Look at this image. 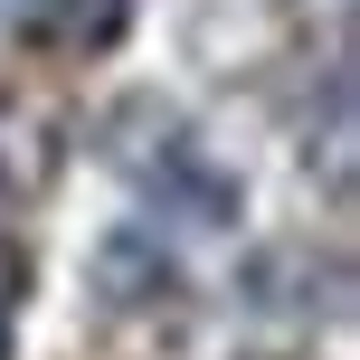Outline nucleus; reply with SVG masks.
<instances>
[{"mask_svg": "<svg viewBox=\"0 0 360 360\" xmlns=\"http://www.w3.org/2000/svg\"><path fill=\"white\" fill-rule=\"evenodd\" d=\"M95 285H105L114 304H162V294H171V256H162V237L114 228L105 247H95Z\"/></svg>", "mask_w": 360, "mask_h": 360, "instance_id": "nucleus-1", "label": "nucleus"}]
</instances>
